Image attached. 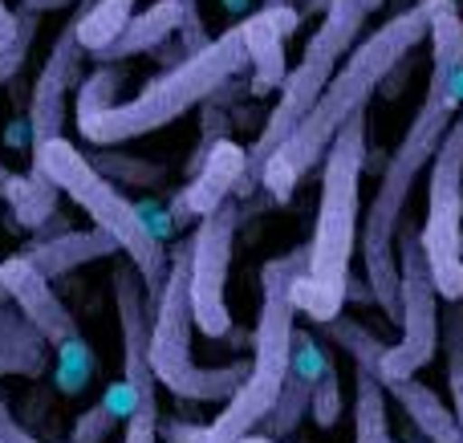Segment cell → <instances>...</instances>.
<instances>
[{
  "label": "cell",
  "mask_w": 463,
  "mask_h": 443,
  "mask_svg": "<svg viewBox=\"0 0 463 443\" xmlns=\"http://www.w3.org/2000/svg\"><path fill=\"white\" fill-rule=\"evenodd\" d=\"M427 13V41H431V73H427L423 102L415 106L391 163L378 175L370 195L366 220H362V269L374 293V306L391 322L402 317L399 306V224L407 216V203L415 184L431 167L451 118L459 114L463 98V16L456 0H423Z\"/></svg>",
  "instance_id": "obj_1"
},
{
  "label": "cell",
  "mask_w": 463,
  "mask_h": 443,
  "mask_svg": "<svg viewBox=\"0 0 463 443\" xmlns=\"http://www.w3.org/2000/svg\"><path fill=\"white\" fill-rule=\"evenodd\" d=\"M419 41H427L423 5L399 8V13L386 16L374 33H366V37L345 53V61L337 65L329 86L317 94L313 110L305 114L293 127V135L264 159V167L256 171V184L277 203L293 200V192L313 175V167H321V159H326L329 143L337 138V130H342L354 114H366L370 98L415 53Z\"/></svg>",
  "instance_id": "obj_2"
},
{
  "label": "cell",
  "mask_w": 463,
  "mask_h": 443,
  "mask_svg": "<svg viewBox=\"0 0 463 443\" xmlns=\"http://www.w3.org/2000/svg\"><path fill=\"white\" fill-rule=\"evenodd\" d=\"M305 269V244L285 249L280 257H269L260 269V309H256V325L248 334L252 342V358H248V374L224 411L212 423H184V419H159V443H236L240 436L256 431L264 415L272 411L280 387L293 366V330H297V301L293 281Z\"/></svg>",
  "instance_id": "obj_3"
},
{
  "label": "cell",
  "mask_w": 463,
  "mask_h": 443,
  "mask_svg": "<svg viewBox=\"0 0 463 443\" xmlns=\"http://www.w3.org/2000/svg\"><path fill=\"white\" fill-rule=\"evenodd\" d=\"M362 167H366V114H354L321 159L313 236L305 240V269L293 281L297 314L317 325L334 322L350 301L362 216Z\"/></svg>",
  "instance_id": "obj_4"
},
{
  "label": "cell",
  "mask_w": 463,
  "mask_h": 443,
  "mask_svg": "<svg viewBox=\"0 0 463 443\" xmlns=\"http://www.w3.org/2000/svg\"><path fill=\"white\" fill-rule=\"evenodd\" d=\"M240 73H248V49L244 37H240V24H232L228 33L212 37L203 49L184 53V61H175L171 70L155 73L127 102H110V106L73 102V127L94 146H122L130 138L155 135V130L179 122L187 110H195L212 94L232 86Z\"/></svg>",
  "instance_id": "obj_5"
},
{
  "label": "cell",
  "mask_w": 463,
  "mask_h": 443,
  "mask_svg": "<svg viewBox=\"0 0 463 443\" xmlns=\"http://www.w3.org/2000/svg\"><path fill=\"white\" fill-rule=\"evenodd\" d=\"M33 171L45 175L57 192L70 203H78L90 216V224L98 232H106L118 252L138 269L146 285V297H159L163 277H167V240L146 224V216L127 200V195L114 187V179H106L102 171L94 167V159L78 151L70 138H45V143H33Z\"/></svg>",
  "instance_id": "obj_6"
},
{
  "label": "cell",
  "mask_w": 463,
  "mask_h": 443,
  "mask_svg": "<svg viewBox=\"0 0 463 443\" xmlns=\"http://www.w3.org/2000/svg\"><path fill=\"white\" fill-rule=\"evenodd\" d=\"M195 317H192V293H187V236L171 249L167 277H163L159 297L151 301V354L155 379L184 403H228L232 391L244 382L248 363L232 366H200L192 354Z\"/></svg>",
  "instance_id": "obj_7"
},
{
  "label": "cell",
  "mask_w": 463,
  "mask_h": 443,
  "mask_svg": "<svg viewBox=\"0 0 463 443\" xmlns=\"http://www.w3.org/2000/svg\"><path fill=\"white\" fill-rule=\"evenodd\" d=\"M383 8V0H329L326 13H321V24L313 29V37L305 41V53L293 70L285 73V86L277 90V106L269 110L256 143L248 146V167L256 171L264 167L272 151L293 135V127L313 110L317 94L329 86V78L337 73V65L345 61L354 45L362 41V29L370 24V16Z\"/></svg>",
  "instance_id": "obj_8"
},
{
  "label": "cell",
  "mask_w": 463,
  "mask_h": 443,
  "mask_svg": "<svg viewBox=\"0 0 463 443\" xmlns=\"http://www.w3.org/2000/svg\"><path fill=\"white\" fill-rule=\"evenodd\" d=\"M399 306H402V334L386 342L383 363H378V379H411L419 374L435 354H439L443 338V297L431 281L423 252V236L419 224L402 220L399 224Z\"/></svg>",
  "instance_id": "obj_9"
},
{
  "label": "cell",
  "mask_w": 463,
  "mask_h": 443,
  "mask_svg": "<svg viewBox=\"0 0 463 443\" xmlns=\"http://www.w3.org/2000/svg\"><path fill=\"white\" fill-rule=\"evenodd\" d=\"M427 269L443 301L463 297V110L427 167V220L419 228Z\"/></svg>",
  "instance_id": "obj_10"
},
{
  "label": "cell",
  "mask_w": 463,
  "mask_h": 443,
  "mask_svg": "<svg viewBox=\"0 0 463 443\" xmlns=\"http://www.w3.org/2000/svg\"><path fill=\"white\" fill-rule=\"evenodd\" d=\"M114 309H118V338H122V382H127L135 411L127 419L122 443H159V379H155L146 338H151V297L127 257L114 265Z\"/></svg>",
  "instance_id": "obj_11"
},
{
  "label": "cell",
  "mask_w": 463,
  "mask_h": 443,
  "mask_svg": "<svg viewBox=\"0 0 463 443\" xmlns=\"http://www.w3.org/2000/svg\"><path fill=\"white\" fill-rule=\"evenodd\" d=\"M240 203L224 200L216 212L195 220L187 232V293H192V317L203 338H228L236 334L228 309V273L232 249H236Z\"/></svg>",
  "instance_id": "obj_12"
},
{
  "label": "cell",
  "mask_w": 463,
  "mask_h": 443,
  "mask_svg": "<svg viewBox=\"0 0 463 443\" xmlns=\"http://www.w3.org/2000/svg\"><path fill=\"white\" fill-rule=\"evenodd\" d=\"M326 334L354 363V443H399L391 428V407H386L391 395H386V382L378 379L386 342L345 314L326 322Z\"/></svg>",
  "instance_id": "obj_13"
},
{
  "label": "cell",
  "mask_w": 463,
  "mask_h": 443,
  "mask_svg": "<svg viewBox=\"0 0 463 443\" xmlns=\"http://www.w3.org/2000/svg\"><path fill=\"white\" fill-rule=\"evenodd\" d=\"M81 61H86V49L78 45L73 16H70V24L57 33L53 49H49L45 65H41L37 81H33V94H29V138L33 143L65 135V122H70V90L81 86Z\"/></svg>",
  "instance_id": "obj_14"
},
{
  "label": "cell",
  "mask_w": 463,
  "mask_h": 443,
  "mask_svg": "<svg viewBox=\"0 0 463 443\" xmlns=\"http://www.w3.org/2000/svg\"><path fill=\"white\" fill-rule=\"evenodd\" d=\"M256 184L252 179V167H248V146H240L236 138H220L212 143V151L203 155V163L187 175L184 192L171 200V216L175 224H195L200 216L216 212L224 200L240 192V187Z\"/></svg>",
  "instance_id": "obj_15"
},
{
  "label": "cell",
  "mask_w": 463,
  "mask_h": 443,
  "mask_svg": "<svg viewBox=\"0 0 463 443\" xmlns=\"http://www.w3.org/2000/svg\"><path fill=\"white\" fill-rule=\"evenodd\" d=\"M305 24V13L293 5H260L256 13H248L240 21V37L248 49V90L252 98H269L285 86L288 73V57H285V41L293 37Z\"/></svg>",
  "instance_id": "obj_16"
},
{
  "label": "cell",
  "mask_w": 463,
  "mask_h": 443,
  "mask_svg": "<svg viewBox=\"0 0 463 443\" xmlns=\"http://www.w3.org/2000/svg\"><path fill=\"white\" fill-rule=\"evenodd\" d=\"M0 289H5L8 306L21 309L24 322L37 325V334L49 346H61L65 338L78 334V322H73L70 306L57 297L53 281H49L24 252H13V257L0 260Z\"/></svg>",
  "instance_id": "obj_17"
},
{
  "label": "cell",
  "mask_w": 463,
  "mask_h": 443,
  "mask_svg": "<svg viewBox=\"0 0 463 443\" xmlns=\"http://www.w3.org/2000/svg\"><path fill=\"white\" fill-rule=\"evenodd\" d=\"M21 252L49 277V281H57V277L73 273V269H86L102 257H114L118 244H114L106 232H98V228H81V232H70V228H65V232H57V236L37 232Z\"/></svg>",
  "instance_id": "obj_18"
},
{
  "label": "cell",
  "mask_w": 463,
  "mask_h": 443,
  "mask_svg": "<svg viewBox=\"0 0 463 443\" xmlns=\"http://www.w3.org/2000/svg\"><path fill=\"white\" fill-rule=\"evenodd\" d=\"M386 395L402 407V415L431 443H463V431H459V419H456V411H451V403L435 395L427 382H419L415 374H411V379H391L386 382Z\"/></svg>",
  "instance_id": "obj_19"
},
{
  "label": "cell",
  "mask_w": 463,
  "mask_h": 443,
  "mask_svg": "<svg viewBox=\"0 0 463 443\" xmlns=\"http://www.w3.org/2000/svg\"><path fill=\"white\" fill-rule=\"evenodd\" d=\"M179 24H184V13H179L175 0H155L143 13L130 16L122 37L114 41V45H106L102 53H98V61H130V57H143V53H159L163 41H167L171 33H179Z\"/></svg>",
  "instance_id": "obj_20"
},
{
  "label": "cell",
  "mask_w": 463,
  "mask_h": 443,
  "mask_svg": "<svg viewBox=\"0 0 463 443\" xmlns=\"http://www.w3.org/2000/svg\"><path fill=\"white\" fill-rule=\"evenodd\" d=\"M49 342L37 334V325L24 322L21 309L0 306V374L16 379H41L49 371Z\"/></svg>",
  "instance_id": "obj_21"
},
{
  "label": "cell",
  "mask_w": 463,
  "mask_h": 443,
  "mask_svg": "<svg viewBox=\"0 0 463 443\" xmlns=\"http://www.w3.org/2000/svg\"><path fill=\"white\" fill-rule=\"evenodd\" d=\"M0 200L8 203V212L16 216V224L41 232V224L57 216V200H61V192H57L45 175H37V171L24 175V171H8L5 163H0Z\"/></svg>",
  "instance_id": "obj_22"
},
{
  "label": "cell",
  "mask_w": 463,
  "mask_h": 443,
  "mask_svg": "<svg viewBox=\"0 0 463 443\" xmlns=\"http://www.w3.org/2000/svg\"><path fill=\"white\" fill-rule=\"evenodd\" d=\"M135 16V0H86L73 13V33H78V45L90 57H98L106 45L122 37V29Z\"/></svg>",
  "instance_id": "obj_23"
},
{
  "label": "cell",
  "mask_w": 463,
  "mask_h": 443,
  "mask_svg": "<svg viewBox=\"0 0 463 443\" xmlns=\"http://www.w3.org/2000/svg\"><path fill=\"white\" fill-rule=\"evenodd\" d=\"M309 403H313V379L288 371V379H285V387H280L277 403H272V411L264 415V423H260L264 436H272V439L297 436L301 419L309 415Z\"/></svg>",
  "instance_id": "obj_24"
},
{
  "label": "cell",
  "mask_w": 463,
  "mask_h": 443,
  "mask_svg": "<svg viewBox=\"0 0 463 443\" xmlns=\"http://www.w3.org/2000/svg\"><path fill=\"white\" fill-rule=\"evenodd\" d=\"M53 350H57V391L61 395H81L90 387V379H94V354H90L86 338L73 334Z\"/></svg>",
  "instance_id": "obj_25"
},
{
  "label": "cell",
  "mask_w": 463,
  "mask_h": 443,
  "mask_svg": "<svg viewBox=\"0 0 463 443\" xmlns=\"http://www.w3.org/2000/svg\"><path fill=\"white\" fill-rule=\"evenodd\" d=\"M309 415L321 431H329L337 419H342V387H337V371L329 366L317 382H313V403H309Z\"/></svg>",
  "instance_id": "obj_26"
},
{
  "label": "cell",
  "mask_w": 463,
  "mask_h": 443,
  "mask_svg": "<svg viewBox=\"0 0 463 443\" xmlns=\"http://www.w3.org/2000/svg\"><path fill=\"white\" fill-rule=\"evenodd\" d=\"M94 167L102 171L106 179H127V184H135V187H155V184H163V175L167 171L159 167V163H143V159H110V155H102V159H94Z\"/></svg>",
  "instance_id": "obj_27"
},
{
  "label": "cell",
  "mask_w": 463,
  "mask_h": 443,
  "mask_svg": "<svg viewBox=\"0 0 463 443\" xmlns=\"http://www.w3.org/2000/svg\"><path fill=\"white\" fill-rule=\"evenodd\" d=\"M114 423H118V415H114V407L102 399V403L86 407V411L78 415L70 443H106L110 439V431H114Z\"/></svg>",
  "instance_id": "obj_28"
},
{
  "label": "cell",
  "mask_w": 463,
  "mask_h": 443,
  "mask_svg": "<svg viewBox=\"0 0 463 443\" xmlns=\"http://www.w3.org/2000/svg\"><path fill=\"white\" fill-rule=\"evenodd\" d=\"M16 13H21L24 37H21V45H16V49H8V53H0V86H5V81H13L16 73L24 70V57H29V41H33V33H37V21H41L37 13H29V8H16Z\"/></svg>",
  "instance_id": "obj_29"
},
{
  "label": "cell",
  "mask_w": 463,
  "mask_h": 443,
  "mask_svg": "<svg viewBox=\"0 0 463 443\" xmlns=\"http://www.w3.org/2000/svg\"><path fill=\"white\" fill-rule=\"evenodd\" d=\"M179 13H184V24H179V41H184V53H195V49L208 45V24L200 16V0H175Z\"/></svg>",
  "instance_id": "obj_30"
},
{
  "label": "cell",
  "mask_w": 463,
  "mask_h": 443,
  "mask_svg": "<svg viewBox=\"0 0 463 443\" xmlns=\"http://www.w3.org/2000/svg\"><path fill=\"white\" fill-rule=\"evenodd\" d=\"M24 37V24H21V13L16 8H8L5 0H0V53H8V49H16Z\"/></svg>",
  "instance_id": "obj_31"
},
{
  "label": "cell",
  "mask_w": 463,
  "mask_h": 443,
  "mask_svg": "<svg viewBox=\"0 0 463 443\" xmlns=\"http://www.w3.org/2000/svg\"><path fill=\"white\" fill-rule=\"evenodd\" d=\"M0 443H45V439H37L29 428H24L21 419H16L13 411H8V403L0 399Z\"/></svg>",
  "instance_id": "obj_32"
},
{
  "label": "cell",
  "mask_w": 463,
  "mask_h": 443,
  "mask_svg": "<svg viewBox=\"0 0 463 443\" xmlns=\"http://www.w3.org/2000/svg\"><path fill=\"white\" fill-rule=\"evenodd\" d=\"M81 0H21V8H29V13H61V8H78Z\"/></svg>",
  "instance_id": "obj_33"
},
{
  "label": "cell",
  "mask_w": 463,
  "mask_h": 443,
  "mask_svg": "<svg viewBox=\"0 0 463 443\" xmlns=\"http://www.w3.org/2000/svg\"><path fill=\"white\" fill-rule=\"evenodd\" d=\"M407 443H431V439H427V436H423V431H419V428H415V423H411V419H407Z\"/></svg>",
  "instance_id": "obj_34"
},
{
  "label": "cell",
  "mask_w": 463,
  "mask_h": 443,
  "mask_svg": "<svg viewBox=\"0 0 463 443\" xmlns=\"http://www.w3.org/2000/svg\"><path fill=\"white\" fill-rule=\"evenodd\" d=\"M236 443H280V439H272V436H256V431H248V436H240Z\"/></svg>",
  "instance_id": "obj_35"
},
{
  "label": "cell",
  "mask_w": 463,
  "mask_h": 443,
  "mask_svg": "<svg viewBox=\"0 0 463 443\" xmlns=\"http://www.w3.org/2000/svg\"><path fill=\"white\" fill-rule=\"evenodd\" d=\"M264 5H293V8H305L309 0H264Z\"/></svg>",
  "instance_id": "obj_36"
},
{
  "label": "cell",
  "mask_w": 463,
  "mask_h": 443,
  "mask_svg": "<svg viewBox=\"0 0 463 443\" xmlns=\"http://www.w3.org/2000/svg\"><path fill=\"white\" fill-rule=\"evenodd\" d=\"M5 301H8V297H5V289H0V306H5Z\"/></svg>",
  "instance_id": "obj_37"
},
{
  "label": "cell",
  "mask_w": 463,
  "mask_h": 443,
  "mask_svg": "<svg viewBox=\"0 0 463 443\" xmlns=\"http://www.w3.org/2000/svg\"><path fill=\"white\" fill-rule=\"evenodd\" d=\"M415 5H423V0H415Z\"/></svg>",
  "instance_id": "obj_38"
}]
</instances>
